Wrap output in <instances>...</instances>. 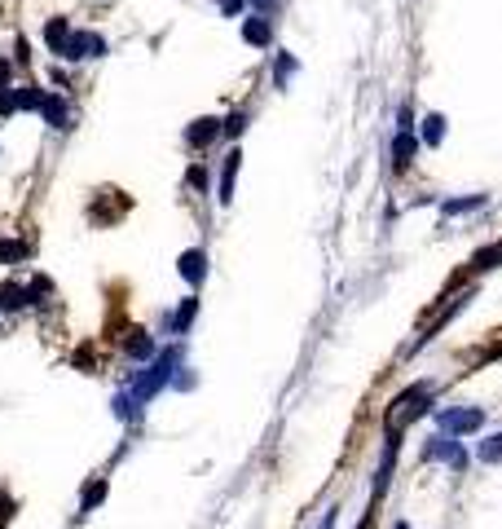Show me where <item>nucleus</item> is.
I'll list each match as a JSON object with an SVG mask.
<instances>
[{"instance_id": "1", "label": "nucleus", "mask_w": 502, "mask_h": 529, "mask_svg": "<svg viewBox=\"0 0 502 529\" xmlns=\"http://www.w3.org/2000/svg\"><path fill=\"white\" fill-rule=\"evenodd\" d=\"M428 393H432L428 384H414V388H406V393H401V397H396L392 406L383 410V433H388L392 441L401 437V428H406L410 419H418L423 410H428Z\"/></svg>"}, {"instance_id": "2", "label": "nucleus", "mask_w": 502, "mask_h": 529, "mask_svg": "<svg viewBox=\"0 0 502 529\" xmlns=\"http://www.w3.org/2000/svg\"><path fill=\"white\" fill-rule=\"evenodd\" d=\"M101 54H106V40L97 31H71L66 49H62L66 62H84V58H101Z\"/></svg>"}, {"instance_id": "3", "label": "nucleus", "mask_w": 502, "mask_h": 529, "mask_svg": "<svg viewBox=\"0 0 502 529\" xmlns=\"http://www.w3.org/2000/svg\"><path fill=\"white\" fill-rule=\"evenodd\" d=\"M441 428L449 437H467V433H476V428H485V410H441Z\"/></svg>"}, {"instance_id": "4", "label": "nucleus", "mask_w": 502, "mask_h": 529, "mask_svg": "<svg viewBox=\"0 0 502 529\" xmlns=\"http://www.w3.org/2000/svg\"><path fill=\"white\" fill-rule=\"evenodd\" d=\"M40 115H44V124H53L58 133H66V129H71V102H66L62 93H44Z\"/></svg>"}, {"instance_id": "5", "label": "nucleus", "mask_w": 502, "mask_h": 529, "mask_svg": "<svg viewBox=\"0 0 502 529\" xmlns=\"http://www.w3.org/2000/svg\"><path fill=\"white\" fill-rule=\"evenodd\" d=\"M176 265H181V278H185V283H190V287H199V283L207 278V256H203V251H199V247H190V251H181V261H176Z\"/></svg>"}, {"instance_id": "6", "label": "nucleus", "mask_w": 502, "mask_h": 529, "mask_svg": "<svg viewBox=\"0 0 502 529\" xmlns=\"http://www.w3.org/2000/svg\"><path fill=\"white\" fill-rule=\"evenodd\" d=\"M26 305H36V300H31V291H26L22 283H5V287H0V313H22Z\"/></svg>"}, {"instance_id": "7", "label": "nucleus", "mask_w": 502, "mask_h": 529, "mask_svg": "<svg viewBox=\"0 0 502 529\" xmlns=\"http://www.w3.org/2000/svg\"><path fill=\"white\" fill-rule=\"evenodd\" d=\"M221 137V119H194L190 129H185V141H190L194 150H203V146H211Z\"/></svg>"}, {"instance_id": "8", "label": "nucleus", "mask_w": 502, "mask_h": 529, "mask_svg": "<svg viewBox=\"0 0 502 529\" xmlns=\"http://www.w3.org/2000/svg\"><path fill=\"white\" fill-rule=\"evenodd\" d=\"M66 40H71V22H66V18H49V22H44V44H49V54L62 58Z\"/></svg>"}, {"instance_id": "9", "label": "nucleus", "mask_w": 502, "mask_h": 529, "mask_svg": "<svg viewBox=\"0 0 502 529\" xmlns=\"http://www.w3.org/2000/svg\"><path fill=\"white\" fill-rule=\"evenodd\" d=\"M243 40H247V44H260V49H264V44L273 40V22L264 18V14L247 18V22H243Z\"/></svg>"}, {"instance_id": "10", "label": "nucleus", "mask_w": 502, "mask_h": 529, "mask_svg": "<svg viewBox=\"0 0 502 529\" xmlns=\"http://www.w3.org/2000/svg\"><path fill=\"white\" fill-rule=\"evenodd\" d=\"M124 353H128L132 362H146V358H154V353H159V344H154V336H150V331H132V336H128V344H124Z\"/></svg>"}, {"instance_id": "11", "label": "nucleus", "mask_w": 502, "mask_h": 529, "mask_svg": "<svg viewBox=\"0 0 502 529\" xmlns=\"http://www.w3.org/2000/svg\"><path fill=\"white\" fill-rule=\"evenodd\" d=\"M414 155H418V137H414V133H396V141H392V163H396V168H410Z\"/></svg>"}, {"instance_id": "12", "label": "nucleus", "mask_w": 502, "mask_h": 529, "mask_svg": "<svg viewBox=\"0 0 502 529\" xmlns=\"http://www.w3.org/2000/svg\"><path fill=\"white\" fill-rule=\"evenodd\" d=\"M238 163H243V155H238V150H229V155H225V168H221V203H229V198H234V176H238Z\"/></svg>"}, {"instance_id": "13", "label": "nucleus", "mask_w": 502, "mask_h": 529, "mask_svg": "<svg viewBox=\"0 0 502 529\" xmlns=\"http://www.w3.org/2000/svg\"><path fill=\"white\" fill-rule=\"evenodd\" d=\"M14 106H18V111H40V106H44V89L18 84V89H14Z\"/></svg>"}, {"instance_id": "14", "label": "nucleus", "mask_w": 502, "mask_h": 529, "mask_svg": "<svg viewBox=\"0 0 502 529\" xmlns=\"http://www.w3.org/2000/svg\"><path fill=\"white\" fill-rule=\"evenodd\" d=\"M26 256H31V247L22 238H0V265H22Z\"/></svg>"}, {"instance_id": "15", "label": "nucleus", "mask_w": 502, "mask_h": 529, "mask_svg": "<svg viewBox=\"0 0 502 529\" xmlns=\"http://www.w3.org/2000/svg\"><path fill=\"white\" fill-rule=\"evenodd\" d=\"M194 313H199V300H194V296H190V300H181V309L172 313V336H185V331H190Z\"/></svg>"}, {"instance_id": "16", "label": "nucleus", "mask_w": 502, "mask_h": 529, "mask_svg": "<svg viewBox=\"0 0 502 529\" xmlns=\"http://www.w3.org/2000/svg\"><path fill=\"white\" fill-rule=\"evenodd\" d=\"M485 208V194H467V198H449V203H441L445 216H463V212H476Z\"/></svg>"}, {"instance_id": "17", "label": "nucleus", "mask_w": 502, "mask_h": 529, "mask_svg": "<svg viewBox=\"0 0 502 529\" xmlns=\"http://www.w3.org/2000/svg\"><path fill=\"white\" fill-rule=\"evenodd\" d=\"M441 137H445V119H441V115H428V119H423V141H428V146H441Z\"/></svg>"}, {"instance_id": "18", "label": "nucleus", "mask_w": 502, "mask_h": 529, "mask_svg": "<svg viewBox=\"0 0 502 529\" xmlns=\"http://www.w3.org/2000/svg\"><path fill=\"white\" fill-rule=\"evenodd\" d=\"M101 498H106V481H93V485H89L84 494H79V512H93Z\"/></svg>"}, {"instance_id": "19", "label": "nucleus", "mask_w": 502, "mask_h": 529, "mask_svg": "<svg viewBox=\"0 0 502 529\" xmlns=\"http://www.w3.org/2000/svg\"><path fill=\"white\" fill-rule=\"evenodd\" d=\"M243 129H247V115H243V111H234V115L221 124V137H238Z\"/></svg>"}, {"instance_id": "20", "label": "nucleus", "mask_w": 502, "mask_h": 529, "mask_svg": "<svg viewBox=\"0 0 502 529\" xmlns=\"http://www.w3.org/2000/svg\"><path fill=\"white\" fill-rule=\"evenodd\" d=\"M481 459H485V463L502 459V433H498V437H489V441H481Z\"/></svg>"}, {"instance_id": "21", "label": "nucleus", "mask_w": 502, "mask_h": 529, "mask_svg": "<svg viewBox=\"0 0 502 529\" xmlns=\"http://www.w3.org/2000/svg\"><path fill=\"white\" fill-rule=\"evenodd\" d=\"M26 291H31V300H36V305H40V300H44V296H53V283L44 278V273H36V278H31V287H26Z\"/></svg>"}, {"instance_id": "22", "label": "nucleus", "mask_w": 502, "mask_h": 529, "mask_svg": "<svg viewBox=\"0 0 502 529\" xmlns=\"http://www.w3.org/2000/svg\"><path fill=\"white\" fill-rule=\"evenodd\" d=\"M71 362H75L79 371H93V366H97V353H93V348H75V358H71Z\"/></svg>"}, {"instance_id": "23", "label": "nucleus", "mask_w": 502, "mask_h": 529, "mask_svg": "<svg viewBox=\"0 0 502 529\" xmlns=\"http://www.w3.org/2000/svg\"><path fill=\"white\" fill-rule=\"evenodd\" d=\"M0 89H14V58H0Z\"/></svg>"}, {"instance_id": "24", "label": "nucleus", "mask_w": 502, "mask_h": 529, "mask_svg": "<svg viewBox=\"0 0 502 529\" xmlns=\"http://www.w3.org/2000/svg\"><path fill=\"white\" fill-rule=\"evenodd\" d=\"M14 62H18V66L31 62V54H26V40H14Z\"/></svg>"}, {"instance_id": "25", "label": "nucleus", "mask_w": 502, "mask_h": 529, "mask_svg": "<svg viewBox=\"0 0 502 529\" xmlns=\"http://www.w3.org/2000/svg\"><path fill=\"white\" fill-rule=\"evenodd\" d=\"M243 5H247V0H221V14L234 18V14H243Z\"/></svg>"}, {"instance_id": "26", "label": "nucleus", "mask_w": 502, "mask_h": 529, "mask_svg": "<svg viewBox=\"0 0 502 529\" xmlns=\"http://www.w3.org/2000/svg\"><path fill=\"white\" fill-rule=\"evenodd\" d=\"M9 516H14V498L0 494V520H9Z\"/></svg>"}, {"instance_id": "27", "label": "nucleus", "mask_w": 502, "mask_h": 529, "mask_svg": "<svg viewBox=\"0 0 502 529\" xmlns=\"http://www.w3.org/2000/svg\"><path fill=\"white\" fill-rule=\"evenodd\" d=\"M291 66H296V62H291V58L282 54V58H278V84H282V80H286V75H291Z\"/></svg>"}, {"instance_id": "28", "label": "nucleus", "mask_w": 502, "mask_h": 529, "mask_svg": "<svg viewBox=\"0 0 502 529\" xmlns=\"http://www.w3.org/2000/svg\"><path fill=\"white\" fill-rule=\"evenodd\" d=\"M251 5H256V9H260V14H264V18H269V14H273V9H278V0H251Z\"/></svg>"}, {"instance_id": "29", "label": "nucleus", "mask_w": 502, "mask_h": 529, "mask_svg": "<svg viewBox=\"0 0 502 529\" xmlns=\"http://www.w3.org/2000/svg\"><path fill=\"white\" fill-rule=\"evenodd\" d=\"M190 186H199V190L207 186V172H203V168H190Z\"/></svg>"}, {"instance_id": "30", "label": "nucleus", "mask_w": 502, "mask_h": 529, "mask_svg": "<svg viewBox=\"0 0 502 529\" xmlns=\"http://www.w3.org/2000/svg\"><path fill=\"white\" fill-rule=\"evenodd\" d=\"M396 529H410V525H406V520H401V525H396Z\"/></svg>"}]
</instances>
